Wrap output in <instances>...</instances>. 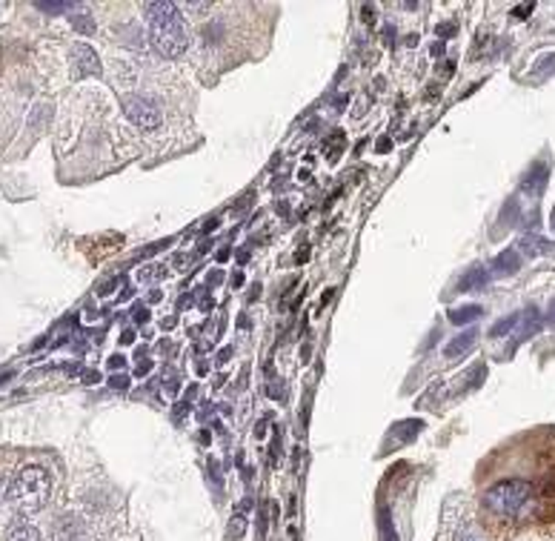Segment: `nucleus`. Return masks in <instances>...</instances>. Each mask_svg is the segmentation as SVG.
I'll return each mask as SVG.
<instances>
[{"instance_id":"a18cd8bd","label":"nucleus","mask_w":555,"mask_h":541,"mask_svg":"<svg viewBox=\"0 0 555 541\" xmlns=\"http://www.w3.org/2000/svg\"><path fill=\"white\" fill-rule=\"evenodd\" d=\"M306 258H309V252H306V249H298V255H295V261H298V264H304Z\"/></svg>"},{"instance_id":"c03bdc74","label":"nucleus","mask_w":555,"mask_h":541,"mask_svg":"<svg viewBox=\"0 0 555 541\" xmlns=\"http://www.w3.org/2000/svg\"><path fill=\"white\" fill-rule=\"evenodd\" d=\"M364 21H367V23H372V21H375V12H372V9H369V6H367V9H364Z\"/></svg>"},{"instance_id":"c9c22d12","label":"nucleus","mask_w":555,"mask_h":541,"mask_svg":"<svg viewBox=\"0 0 555 541\" xmlns=\"http://www.w3.org/2000/svg\"><path fill=\"white\" fill-rule=\"evenodd\" d=\"M212 229H218V218H209L204 224V232H212Z\"/></svg>"},{"instance_id":"4be33fe9","label":"nucleus","mask_w":555,"mask_h":541,"mask_svg":"<svg viewBox=\"0 0 555 541\" xmlns=\"http://www.w3.org/2000/svg\"><path fill=\"white\" fill-rule=\"evenodd\" d=\"M381 530H384V538H386V541H398V533H395L393 524H389V513H386V510H381Z\"/></svg>"},{"instance_id":"5701e85b","label":"nucleus","mask_w":555,"mask_h":541,"mask_svg":"<svg viewBox=\"0 0 555 541\" xmlns=\"http://www.w3.org/2000/svg\"><path fill=\"white\" fill-rule=\"evenodd\" d=\"M140 281H155V278H166V269L163 266H149V269H140L138 273Z\"/></svg>"},{"instance_id":"7ed1b4c3","label":"nucleus","mask_w":555,"mask_h":541,"mask_svg":"<svg viewBox=\"0 0 555 541\" xmlns=\"http://www.w3.org/2000/svg\"><path fill=\"white\" fill-rule=\"evenodd\" d=\"M530 492H532L530 481H524V479H507V481H498L495 487L486 490L484 504H486L495 516H507V518H510V516H515L521 507L527 504Z\"/></svg>"},{"instance_id":"72a5a7b5","label":"nucleus","mask_w":555,"mask_h":541,"mask_svg":"<svg viewBox=\"0 0 555 541\" xmlns=\"http://www.w3.org/2000/svg\"><path fill=\"white\" fill-rule=\"evenodd\" d=\"M530 12H532V3H530V6H518V9L513 12V14H515V18H527Z\"/></svg>"},{"instance_id":"9d476101","label":"nucleus","mask_w":555,"mask_h":541,"mask_svg":"<svg viewBox=\"0 0 555 541\" xmlns=\"http://www.w3.org/2000/svg\"><path fill=\"white\" fill-rule=\"evenodd\" d=\"M518 252H524V255H530V258L547 255V252H552V244L544 241V238H538V235H521L518 238Z\"/></svg>"},{"instance_id":"4c0bfd02","label":"nucleus","mask_w":555,"mask_h":541,"mask_svg":"<svg viewBox=\"0 0 555 541\" xmlns=\"http://www.w3.org/2000/svg\"><path fill=\"white\" fill-rule=\"evenodd\" d=\"M221 264H226V261H230V249H218V255H215Z\"/></svg>"},{"instance_id":"e433bc0d","label":"nucleus","mask_w":555,"mask_h":541,"mask_svg":"<svg viewBox=\"0 0 555 541\" xmlns=\"http://www.w3.org/2000/svg\"><path fill=\"white\" fill-rule=\"evenodd\" d=\"M84 381H86V384H95V381H101V375H97V373H84Z\"/></svg>"},{"instance_id":"a878e982","label":"nucleus","mask_w":555,"mask_h":541,"mask_svg":"<svg viewBox=\"0 0 555 541\" xmlns=\"http://www.w3.org/2000/svg\"><path fill=\"white\" fill-rule=\"evenodd\" d=\"M172 241H169V238H166V241H158V244H152V247H143L140 252H138V258H152L155 255V252H160V249H166Z\"/></svg>"},{"instance_id":"a19ab883","label":"nucleus","mask_w":555,"mask_h":541,"mask_svg":"<svg viewBox=\"0 0 555 541\" xmlns=\"http://www.w3.org/2000/svg\"><path fill=\"white\" fill-rule=\"evenodd\" d=\"M175 324H177V318H175V315H169V318H166V321H163V329H172Z\"/></svg>"},{"instance_id":"0eeeda50","label":"nucleus","mask_w":555,"mask_h":541,"mask_svg":"<svg viewBox=\"0 0 555 541\" xmlns=\"http://www.w3.org/2000/svg\"><path fill=\"white\" fill-rule=\"evenodd\" d=\"M518 269H521V252L518 249H507V252H501V255L493 261V266H489V275L504 278V275H515Z\"/></svg>"},{"instance_id":"39448f33","label":"nucleus","mask_w":555,"mask_h":541,"mask_svg":"<svg viewBox=\"0 0 555 541\" xmlns=\"http://www.w3.org/2000/svg\"><path fill=\"white\" fill-rule=\"evenodd\" d=\"M72 60H75L80 77H92V75H101L103 72L101 69V58H97V52L92 49V46H86V43H75Z\"/></svg>"},{"instance_id":"cd10ccee","label":"nucleus","mask_w":555,"mask_h":541,"mask_svg":"<svg viewBox=\"0 0 555 541\" xmlns=\"http://www.w3.org/2000/svg\"><path fill=\"white\" fill-rule=\"evenodd\" d=\"M109 384L115 387V390H129V378H126V375H112Z\"/></svg>"},{"instance_id":"473e14b6","label":"nucleus","mask_w":555,"mask_h":541,"mask_svg":"<svg viewBox=\"0 0 555 541\" xmlns=\"http://www.w3.org/2000/svg\"><path fill=\"white\" fill-rule=\"evenodd\" d=\"M221 281H223V273H221V269H215V273H212V275L206 278V284H209V286H218Z\"/></svg>"},{"instance_id":"f257e3e1","label":"nucleus","mask_w":555,"mask_h":541,"mask_svg":"<svg viewBox=\"0 0 555 541\" xmlns=\"http://www.w3.org/2000/svg\"><path fill=\"white\" fill-rule=\"evenodd\" d=\"M143 12L149 18V35L155 49L163 58H181L189 49V29L177 6L163 0V3H143Z\"/></svg>"},{"instance_id":"aec40b11","label":"nucleus","mask_w":555,"mask_h":541,"mask_svg":"<svg viewBox=\"0 0 555 541\" xmlns=\"http://www.w3.org/2000/svg\"><path fill=\"white\" fill-rule=\"evenodd\" d=\"M269 399H275V401H286V384H284V378H272V384H269Z\"/></svg>"},{"instance_id":"6e6552de","label":"nucleus","mask_w":555,"mask_h":541,"mask_svg":"<svg viewBox=\"0 0 555 541\" xmlns=\"http://www.w3.org/2000/svg\"><path fill=\"white\" fill-rule=\"evenodd\" d=\"M478 336H481L478 329H467V332H461L458 338H452V341L447 344L444 355H447V358H464V355L469 353V349L478 344Z\"/></svg>"},{"instance_id":"2eb2a0df","label":"nucleus","mask_w":555,"mask_h":541,"mask_svg":"<svg viewBox=\"0 0 555 541\" xmlns=\"http://www.w3.org/2000/svg\"><path fill=\"white\" fill-rule=\"evenodd\" d=\"M226 533H230L232 541H241L243 533H247V516H243V513H235V516L230 518V527H226Z\"/></svg>"},{"instance_id":"de8ad7c7","label":"nucleus","mask_w":555,"mask_h":541,"mask_svg":"<svg viewBox=\"0 0 555 541\" xmlns=\"http://www.w3.org/2000/svg\"><path fill=\"white\" fill-rule=\"evenodd\" d=\"M247 261H249V252H247V249L238 252V264H247Z\"/></svg>"},{"instance_id":"dca6fc26","label":"nucleus","mask_w":555,"mask_h":541,"mask_svg":"<svg viewBox=\"0 0 555 541\" xmlns=\"http://www.w3.org/2000/svg\"><path fill=\"white\" fill-rule=\"evenodd\" d=\"M6 541H43V536H40L35 527H29V524H23V527L12 530V536H9Z\"/></svg>"},{"instance_id":"4468645a","label":"nucleus","mask_w":555,"mask_h":541,"mask_svg":"<svg viewBox=\"0 0 555 541\" xmlns=\"http://www.w3.org/2000/svg\"><path fill=\"white\" fill-rule=\"evenodd\" d=\"M518 215H521V203H518V198H510L507 206L501 210V224L504 227H515L518 224Z\"/></svg>"},{"instance_id":"9b49d317","label":"nucleus","mask_w":555,"mask_h":541,"mask_svg":"<svg viewBox=\"0 0 555 541\" xmlns=\"http://www.w3.org/2000/svg\"><path fill=\"white\" fill-rule=\"evenodd\" d=\"M544 184H547V166L538 164V166H532V169L527 172L524 184H521V192H530V198H535V195H541Z\"/></svg>"},{"instance_id":"f8f14e48","label":"nucleus","mask_w":555,"mask_h":541,"mask_svg":"<svg viewBox=\"0 0 555 541\" xmlns=\"http://www.w3.org/2000/svg\"><path fill=\"white\" fill-rule=\"evenodd\" d=\"M449 321L452 324H458V327H464V324H472V321H478V318L484 315V310L478 307V304H464V307H452L449 312Z\"/></svg>"},{"instance_id":"79ce46f5","label":"nucleus","mask_w":555,"mask_h":541,"mask_svg":"<svg viewBox=\"0 0 555 541\" xmlns=\"http://www.w3.org/2000/svg\"><path fill=\"white\" fill-rule=\"evenodd\" d=\"M275 212H281V215H286V212H289V206H286V203L281 201V203H275Z\"/></svg>"},{"instance_id":"37998d69","label":"nucleus","mask_w":555,"mask_h":541,"mask_svg":"<svg viewBox=\"0 0 555 541\" xmlns=\"http://www.w3.org/2000/svg\"><path fill=\"white\" fill-rule=\"evenodd\" d=\"M121 341H123V344H132V341H135V332H123Z\"/></svg>"},{"instance_id":"2f4dec72","label":"nucleus","mask_w":555,"mask_h":541,"mask_svg":"<svg viewBox=\"0 0 555 541\" xmlns=\"http://www.w3.org/2000/svg\"><path fill=\"white\" fill-rule=\"evenodd\" d=\"M177 390H181V381H177V378H175V375H172V378H169V381H166V392H169V395H175V392H177Z\"/></svg>"},{"instance_id":"b1692460","label":"nucleus","mask_w":555,"mask_h":541,"mask_svg":"<svg viewBox=\"0 0 555 541\" xmlns=\"http://www.w3.org/2000/svg\"><path fill=\"white\" fill-rule=\"evenodd\" d=\"M149 318L152 315H149V307H146V304H135L132 307V321L135 324H149Z\"/></svg>"},{"instance_id":"1a4fd4ad","label":"nucleus","mask_w":555,"mask_h":541,"mask_svg":"<svg viewBox=\"0 0 555 541\" xmlns=\"http://www.w3.org/2000/svg\"><path fill=\"white\" fill-rule=\"evenodd\" d=\"M489 278H493V275H489V269H484V266H472L467 275H461V281H458V292H476V290H484Z\"/></svg>"},{"instance_id":"bb28decb","label":"nucleus","mask_w":555,"mask_h":541,"mask_svg":"<svg viewBox=\"0 0 555 541\" xmlns=\"http://www.w3.org/2000/svg\"><path fill=\"white\" fill-rule=\"evenodd\" d=\"M149 373H152V361H149V358L138 361V367H135V375H138V378H143V375H149Z\"/></svg>"},{"instance_id":"f03ea898","label":"nucleus","mask_w":555,"mask_h":541,"mask_svg":"<svg viewBox=\"0 0 555 541\" xmlns=\"http://www.w3.org/2000/svg\"><path fill=\"white\" fill-rule=\"evenodd\" d=\"M52 496V479L43 467H23L9 484V501L18 513H38Z\"/></svg>"},{"instance_id":"ddd939ff","label":"nucleus","mask_w":555,"mask_h":541,"mask_svg":"<svg viewBox=\"0 0 555 541\" xmlns=\"http://www.w3.org/2000/svg\"><path fill=\"white\" fill-rule=\"evenodd\" d=\"M518 324H521V312H513L507 318H501V321H495L493 327H489V338H507L518 329Z\"/></svg>"},{"instance_id":"423d86ee","label":"nucleus","mask_w":555,"mask_h":541,"mask_svg":"<svg viewBox=\"0 0 555 541\" xmlns=\"http://www.w3.org/2000/svg\"><path fill=\"white\" fill-rule=\"evenodd\" d=\"M544 327V315L538 312V307H530V310H524L521 312V324H518V329L513 332L515 336V341H513V347H518V344H524L527 338H532L538 329Z\"/></svg>"},{"instance_id":"f3484780","label":"nucleus","mask_w":555,"mask_h":541,"mask_svg":"<svg viewBox=\"0 0 555 541\" xmlns=\"http://www.w3.org/2000/svg\"><path fill=\"white\" fill-rule=\"evenodd\" d=\"M421 427H423V421H404V424H398V436L404 441H410V438H415L421 433Z\"/></svg>"},{"instance_id":"ea45409f","label":"nucleus","mask_w":555,"mask_h":541,"mask_svg":"<svg viewBox=\"0 0 555 541\" xmlns=\"http://www.w3.org/2000/svg\"><path fill=\"white\" fill-rule=\"evenodd\" d=\"M212 307H215V301H212V298H204V301H201V310H204V312L212 310Z\"/></svg>"},{"instance_id":"7c9ffc66","label":"nucleus","mask_w":555,"mask_h":541,"mask_svg":"<svg viewBox=\"0 0 555 541\" xmlns=\"http://www.w3.org/2000/svg\"><path fill=\"white\" fill-rule=\"evenodd\" d=\"M109 367H112V370H123V367H126V358H123V355H112V358H109Z\"/></svg>"},{"instance_id":"393cba45","label":"nucleus","mask_w":555,"mask_h":541,"mask_svg":"<svg viewBox=\"0 0 555 541\" xmlns=\"http://www.w3.org/2000/svg\"><path fill=\"white\" fill-rule=\"evenodd\" d=\"M40 12H49V14H60V12H72L75 3H38Z\"/></svg>"},{"instance_id":"58836bf2","label":"nucleus","mask_w":555,"mask_h":541,"mask_svg":"<svg viewBox=\"0 0 555 541\" xmlns=\"http://www.w3.org/2000/svg\"><path fill=\"white\" fill-rule=\"evenodd\" d=\"M160 298H163V292H160V290H152V292H149V304H158Z\"/></svg>"},{"instance_id":"49530a36","label":"nucleus","mask_w":555,"mask_h":541,"mask_svg":"<svg viewBox=\"0 0 555 541\" xmlns=\"http://www.w3.org/2000/svg\"><path fill=\"white\" fill-rule=\"evenodd\" d=\"M332 295H335L332 290H330V292H323V295H321V307H323V304H330V301H332Z\"/></svg>"},{"instance_id":"09e8293b","label":"nucleus","mask_w":555,"mask_h":541,"mask_svg":"<svg viewBox=\"0 0 555 541\" xmlns=\"http://www.w3.org/2000/svg\"><path fill=\"white\" fill-rule=\"evenodd\" d=\"M301 361H309V344L301 347Z\"/></svg>"},{"instance_id":"f704fd0d","label":"nucleus","mask_w":555,"mask_h":541,"mask_svg":"<svg viewBox=\"0 0 555 541\" xmlns=\"http://www.w3.org/2000/svg\"><path fill=\"white\" fill-rule=\"evenodd\" d=\"M544 321H547V324H555V301L550 304V312L544 315Z\"/></svg>"},{"instance_id":"a211bd4d","label":"nucleus","mask_w":555,"mask_h":541,"mask_svg":"<svg viewBox=\"0 0 555 541\" xmlns=\"http://www.w3.org/2000/svg\"><path fill=\"white\" fill-rule=\"evenodd\" d=\"M550 69H555V55H544V58L532 66V75H535V77H547Z\"/></svg>"},{"instance_id":"c85d7f7f","label":"nucleus","mask_w":555,"mask_h":541,"mask_svg":"<svg viewBox=\"0 0 555 541\" xmlns=\"http://www.w3.org/2000/svg\"><path fill=\"white\" fill-rule=\"evenodd\" d=\"M389 147H393V138H389V135L378 138V143H375V149H378V152H389Z\"/></svg>"},{"instance_id":"20e7f679","label":"nucleus","mask_w":555,"mask_h":541,"mask_svg":"<svg viewBox=\"0 0 555 541\" xmlns=\"http://www.w3.org/2000/svg\"><path fill=\"white\" fill-rule=\"evenodd\" d=\"M123 115L132 121L138 129H146V132L158 129L160 121H163L160 106L152 98H146V95H129V98L123 101Z\"/></svg>"},{"instance_id":"412c9836","label":"nucleus","mask_w":555,"mask_h":541,"mask_svg":"<svg viewBox=\"0 0 555 541\" xmlns=\"http://www.w3.org/2000/svg\"><path fill=\"white\" fill-rule=\"evenodd\" d=\"M201 35H204V43H206V46H209V43H218L221 35H223V26H221V23H209V26H204Z\"/></svg>"},{"instance_id":"6ab92c4d","label":"nucleus","mask_w":555,"mask_h":541,"mask_svg":"<svg viewBox=\"0 0 555 541\" xmlns=\"http://www.w3.org/2000/svg\"><path fill=\"white\" fill-rule=\"evenodd\" d=\"M72 26L77 32H84V35H92L95 32V21L89 18V14H72Z\"/></svg>"},{"instance_id":"8fccbe9b","label":"nucleus","mask_w":555,"mask_h":541,"mask_svg":"<svg viewBox=\"0 0 555 541\" xmlns=\"http://www.w3.org/2000/svg\"><path fill=\"white\" fill-rule=\"evenodd\" d=\"M241 284H243V275H241V273H235V275H232V286H241Z\"/></svg>"},{"instance_id":"c756f323","label":"nucleus","mask_w":555,"mask_h":541,"mask_svg":"<svg viewBox=\"0 0 555 541\" xmlns=\"http://www.w3.org/2000/svg\"><path fill=\"white\" fill-rule=\"evenodd\" d=\"M232 355H235V347H223L221 353H218V364H226V361H230Z\"/></svg>"}]
</instances>
